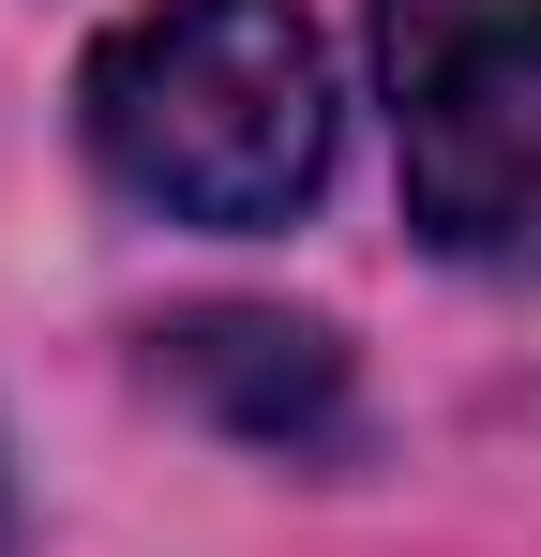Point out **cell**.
Instances as JSON below:
<instances>
[{
	"mask_svg": "<svg viewBox=\"0 0 541 557\" xmlns=\"http://www.w3.org/2000/svg\"><path fill=\"white\" fill-rule=\"evenodd\" d=\"M90 166L166 226H286L331 182V46L301 0H136L76 76Z\"/></svg>",
	"mask_w": 541,
	"mask_h": 557,
	"instance_id": "6da1fadb",
	"label": "cell"
},
{
	"mask_svg": "<svg viewBox=\"0 0 541 557\" xmlns=\"http://www.w3.org/2000/svg\"><path fill=\"white\" fill-rule=\"evenodd\" d=\"M406 226L451 272L541 286V0H361Z\"/></svg>",
	"mask_w": 541,
	"mask_h": 557,
	"instance_id": "7a4b0ae2",
	"label": "cell"
},
{
	"mask_svg": "<svg viewBox=\"0 0 541 557\" xmlns=\"http://www.w3.org/2000/svg\"><path fill=\"white\" fill-rule=\"evenodd\" d=\"M151 376H166L196 422H226L241 453H347V347L316 317L211 301V317L151 332Z\"/></svg>",
	"mask_w": 541,
	"mask_h": 557,
	"instance_id": "3957f363",
	"label": "cell"
},
{
	"mask_svg": "<svg viewBox=\"0 0 541 557\" xmlns=\"http://www.w3.org/2000/svg\"><path fill=\"white\" fill-rule=\"evenodd\" d=\"M0 557H15V482H0Z\"/></svg>",
	"mask_w": 541,
	"mask_h": 557,
	"instance_id": "277c9868",
	"label": "cell"
}]
</instances>
